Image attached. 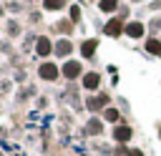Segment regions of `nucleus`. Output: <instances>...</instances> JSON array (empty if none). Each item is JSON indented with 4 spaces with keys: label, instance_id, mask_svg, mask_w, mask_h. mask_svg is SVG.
<instances>
[{
    "label": "nucleus",
    "instance_id": "f257e3e1",
    "mask_svg": "<svg viewBox=\"0 0 161 156\" xmlns=\"http://www.w3.org/2000/svg\"><path fill=\"white\" fill-rule=\"evenodd\" d=\"M83 106H86V111H88L91 116H101L108 106H113V103H111V93H108L106 88L98 91V93H88L86 101H83Z\"/></svg>",
    "mask_w": 161,
    "mask_h": 156
},
{
    "label": "nucleus",
    "instance_id": "f03ea898",
    "mask_svg": "<svg viewBox=\"0 0 161 156\" xmlns=\"http://www.w3.org/2000/svg\"><path fill=\"white\" fill-rule=\"evenodd\" d=\"M101 35H103V38H111V40H121V38H126V20H121L118 15L106 18L103 25H101Z\"/></svg>",
    "mask_w": 161,
    "mask_h": 156
},
{
    "label": "nucleus",
    "instance_id": "7ed1b4c3",
    "mask_svg": "<svg viewBox=\"0 0 161 156\" xmlns=\"http://www.w3.org/2000/svg\"><path fill=\"white\" fill-rule=\"evenodd\" d=\"M53 53H55V38L50 33H40V38H38V43L33 48V55L38 60H50Z\"/></svg>",
    "mask_w": 161,
    "mask_h": 156
},
{
    "label": "nucleus",
    "instance_id": "20e7f679",
    "mask_svg": "<svg viewBox=\"0 0 161 156\" xmlns=\"http://www.w3.org/2000/svg\"><path fill=\"white\" fill-rule=\"evenodd\" d=\"M75 53H78V40H73V38H55V53H53V58L55 60H70V58H75Z\"/></svg>",
    "mask_w": 161,
    "mask_h": 156
},
{
    "label": "nucleus",
    "instance_id": "39448f33",
    "mask_svg": "<svg viewBox=\"0 0 161 156\" xmlns=\"http://www.w3.org/2000/svg\"><path fill=\"white\" fill-rule=\"evenodd\" d=\"M83 73H86V65H83L80 58H70V60H63V63H60V75H63V81H68V83L80 81Z\"/></svg>",
    "mask_w": 161,
    "mask_h": 156
},
{
    "label": "nucleus",
    "instance_id": "423d86ee",
    "mask_svg": "<svg viewBox=\"0 0 161 156\" xmlns=\"http://www.w3.org/2000/svg\"><path fill=\"white\" fill-rule=\"evenodd\" d=\"M35 73H38V78H40L43 83H55L58 78H63V75H60V63H58L55 58H50V60H40Z\"/></svg>",
    "mask_w": 161,
    "mask_h": 156
},
{
    "label": "nucleus",
    "instance_id": "0eeeda50",
    "mask_svg": "<svg viewBox=\"0 0 161 156\" xmlns=\"http://www.w3.org/2000/svg\"><path fill=\"white\" fill-rule=\"evenodd\" d=\"M98 48H101V38L98 35H86V38L78 40V58L80 60H93Z\"/></svg>",
    "mask_w": 161,
    "mask_h": 156
},
{
    "label": "nucleus",
    "instance_id": "6e6552de",
    "mask_svg": "<svg viewBox=\"0 0 161 156\" xmlns=\"http://www.w3.org/2000/svg\"><path fill=\"white\" fill-rule=\"evenodd\" d=\"M75 23L68 18V15H60L53 25H50V35H55V38H73L75 35Z\"/></svg>",
    "mask_w": 161,
    "mask_h": 156
},
{
    "label": "nucleus",
    "instance_id": "1a4fd4ad",
    "mask_svg": "<svg viewBox=\"0 0 161 156\" xmlns=\"http://www.w3.org/2000/svg\"><path fill=\"white\" fill-rule=\"evenodd\" d=\"M126 38L143 43V40L148 38V23H146V20H138V18L128 20V23H126Z\"/></svg>",
    "mask_w": 161,
    "mask_h": 156
},
{
    "label": "nucleus",
    "instance_id": "9d476101",
    "mask_svg": "<svg viewBox=\"0 0 161 156\" xmlns=\"http://www.w3.org/2000/svg\"><path fill=\"white\" fill-rule=\"evenodd\" d=\"M101 86H103V73H101V70H86V73H83L80 88H83L86 93H98V91H103Z\"/></svg>",
    "mask_w": 161,
    "mask_h": 156
},
{
    "label": "nucleus",
    "instance_id": "9b49d317",
    "mask_svg": "<svg viewBox=\"0 0 161 156\" xmlns=\"http://www.w3.org/2000/svg\"><path fill=\"white\" fill-rule=\"evenodd\" d=\"M3 33H5V38H10V40H23V35H25L28 30H25V25L20 23V18H8V20L3 23Z\"/></svg>",
    "mask_w": 161,
    "mask_h": 156
},
{
    "label": "nucleus",
    "instance_id": "f8f14e48",
    "mask_svg": "<svg viewBox=\"0 0 161 156\" xmlns=\"http://www.w3.org/2000/svg\"><path fill=\"white\" fill-rule=\"evenodd\" d=\"M70 3L73 0H40V8L45 10V13H53V15H65L68 13V8H70Z\"/></svg>",
    "mask_w": 161,
    "mask_h": 156
},
{
    "label": "nucleus",
    "instance_id": "ddd939ff",
    "mask_svg": "<svg viewBox=\"0 0 161 156\" xmlns=\"http://www.w3.org/2000/svg\"><path fill=\"white\" fill-rule=\"evenodd\" d=\"M111 138H113V143H131V138H133V128L128 126V123H118V126H113V131H111Z\"/></svg>",
    "mask_w": 161,
    "mask_h": 156
},
{
    "label": "nucleus",
    "instance_id": "4468645a",
    "mask_svg": "<svg viewBox=\"0 0 161 156\" xmlns=\"http://www.w3.org/2000/svg\"><path fill=\"white\" fill-rule=\"evenodd\" d=\"M86 136H103V128H106V121L101 116H88L86 121Z\"/></svg>",
    "mask_w": 161,
    "mask_h": 156
},
{
    "label": "nucleus",
    "instance_id": "2eb2a0df",
    "mask_svg": "<svg viewBox=\"0 0 161 156\" xmlns=\"http://www.w3.org/2000/svg\"><path fill=\"white\" fill-rule=\"evenodd\" d=\"M121 3H123V0H98V3H96V10H98L101 15H106V18H113V15H118Z\"/></svg>",
    "mask_w": 161,
    "mask_h": 156
},
{
    "label": "nucleus",
    "instance_id": "dca6fc26",
    "mask_svg": "<svg viewBox=\"0 0 161 156\" xmlns=\"http://www.w3.org/2000/svg\"><path fill=\"white\" fill-rule=\"evenodd\" d=\"M101 118L106 121V123H111V126H118V123H126V116L121 113V108L118 106H108L103 113H101Z\"/></svg>",
    "mask_w": 161,
    "mask_h": 156
},
{
    "label": "nucleus",
    "instance_id": "f3484780",
    "mask_svg": "<svg viewBox=\"0 0 161 156\" xmlns=\"http://www.w3.org/2000/svg\"><path fill=\"white\" fill-rule=\"evenodd\" d=\"M141 48H143L151 58H161V35H148V38L141 43Z\"/></svg>",
    "mask_w": 161,
    "mask_h": 156
},
{
    "label": "nucleus",
    "instance_id": "a211bd4d",
    "mask_svg": "<svg viewBox=\"0 0 161 156\" xmlns=\"http://www.w3.org/2000/svg\"><path fill=\"white\" fill-rule=\"evenodd\" d=\"M5 8H8V18H20L23 13L30 10V5H25L23 0H3Z\"/></svg>",
    "mask_w": 161,
    "mask_h": 156
},
{
    "label": "nucleus",
    "instance_id": "6ab92c4d",
    "mask_svg": "<svg viewBox=\"0 0 161 156\" xmlns=\"http://www.w3.org/2000/svg\"><path fill=\"white\" fill-rule=\"evenodd\" d=\"M65 15H68V18H70V20H73V23H75V25H83V5H80V0H78V3H75V0H73V3H70V8H68V13H65Z\"/></svg>",
    "mask_w": 161,
    "mask_h": 156
},
{
    "label": "nucleus",
    "instance_id": "aec40b11",
    "mask_svg": "<svg viewBox=\"0 0 161 156\" xmlns=\"http://www.w3.org/2000/svg\"><path fill=\"white\" fill-rule=\"evenodd\" d=\"M43 18H45V10H43V8H30V10L25 13L28 25H33V28H38V25L43 23Z\"/></svg>",
    "mask_w": 161,
    "mask_h": 156
},
{
    "label": "nucleus",
    "instance_id": "412c9836",
    "mask_svg": "<svg viewBox=\"0 0 161 156\" xmlns=\"http://www.w3.org/2000/svg\"><path fill=\"white\" fill-rule=\"evenodd\" d=\"M38 38H40V33H35V30H28V33L23 35V43H20V50H25V53H33V48H35V43H38Z\"/></svg>",
    "mask_w": 161,
    "mask_h": 156
},
{
    "label": "nucleus",
    "instance_id": "4be33fe9",
    "mask_svg": "<svg viewBox=\"0 0 161 156\" xmlns=\"http://www.w3.org/2000/svg\"><path fill=\"white\" fill-rule=\"evenodd\" d=\"M118 18L126 20V23L133 20V18H136V15H133V5H131V3H121V8H118Z\"/></svg>",
    "mask_w": 161,
    "mask_h": 156
},
{
    "label": "nucleus",
    "instance_id": "5701e85b",
    "mask_svg": "<svg viewBox=\"0 0 161 156\" xmlns=\"http://www.w3.org/2000/svg\"><path fill=\"white\" fill-rule=\"evenodd\" d=\"M15 53H18L15 43H13L10 38H3V40H0V55H15Z\"/></svg>",
    "mask_w": 161,
    "mask_h": 156
},
{
    "label": "nucleus",
    "instance_id": "b1692460",
    "mask_svg": "<svg viewBox=\"0 0 161 156\" xmlns=\"http://www.w3.org/2000/svg\"><path fill=\"white\" fill-rule=\"evenodd\" d=\"M113 156H131V148L126 143H116L113 146Z\"/></svg>",
    "mask_w": 161,
    "mask_h": 156
},
{
    "label": "nucleus",
    "instance_id": "393cba45",
    "mask_svg": "<svg viewBox=\"0 0 161 156\" xmlns=\"http://www.w3.org/2000/svg\"><path fill=\"white\" fill-rule=\"evenodd\" d=\"M146 10H148L151 15H158V13H161V0H148V3H146Z\"/></svg>",
    "mask_w": 161,
    "mask_h": 156
},
{
    "label": "nucleus",
    "instance_id": "a878e982",
    "mask_svg": "<svg viewBox=\"0 0 161 156\" xmlns=\"http://www.w3.org/2000/svg\"><path fill=\"white\" fill-rule=\"evenodd\" d=\"M28 81V73H25V68H20V70H15V75H13V83H25Z\"/></svg>",
    "mask_w": 161,
    "mask_h": 156
},
{
    "label": "nucleus",
    "instance_id": "bb28decb",
    "mask_svg": "<svg viewBox=\"0 0 161 156\" xmlns=\"http://www.w3.org/2000/svg\"><path fill=\"white\" fill-rule=\"evenodd\" d=\"M48 103H50V98H48V96H38V98H35V106H38L40 111H45V108H48Z\"/></svg>",
    "mask_w": 161,
    "mask_h": 156
},
{
    "label": "nucleus",
    "instance_id": "cd10ccee",
    "mask_svg": "<svg viewBox=\"0 0 161 156\" xmlns=\"http://www.w3.org/2000/svg\"><path fill=\"white\" fill-rule=\"evenodd\" d=\"M8 20V8H5V3L0 0V23H5Z\"/></svg>",
    "mask_w": 161,
    "mask_h": 156
},
{
    "label": "nucleus",
    "instance_id": "c85d7f7f",
    "mask_svg": "<svg viewBox=\"0 0 161 156\" xmlns=\"http://www.w3.org/2000/svg\"><path fill=\"white\" fill-rule=\"evenodd\" d=\"M106 70H108V73H111V75H118V68H116V65H113V63H108V65H106Z\"/></svg>",
    "mask_w": 161,
    "mask_h": 156
},
{
    "label": "nucleus",
    "instance_id": "c756f323",
    "mask_svg": "<svg viewBox=\"0 0 161 156\" xmlns=\"http://www.w3.org/2000/svg\"><path fill=\"white\" fill-rule=\"evenodd\" d=\"M131 156H146L143 148H131Z\"/></svg>",
    "mask_w": 161,
    "mask_h": 156
},
{
    "label": "nucleus",
    "instance_id": "7c9ffc66",
    "mask_svg": "<svg viewBox=\"0 0 161 156\" xmlns=\"http://www.w3.org/2000/svg\"><path fill=\"white\" fill-rule=\"evenodd\" d=\"M123 3H131V5H141V8L146 5V0H123Z\"/></svg>",
    "mask_w": 161,
    "mask_h": 156
},
{
    "label": "nucleus",
    "instance_id": "2f4dec72",
    "mask_svg": "<svg viewBox=\"0 0 161 156\" xmlns=\"http://www.w3.org/2000/svg\"><path fill=\"white\" fill-rule=\"evenodd\" d=\"M23 3H25V5H30V8H35V3H38V0H23Z\"/></svg>",
    "mask_w": 161,
    "mask_h": 156
},
{
    "label": "nucleus",
    "instance_id": "473e14b6",
    "mask_svg": "<svg viewBox=\"0 0 161 156\" xmlns=\"http://www.w3.org/2000/svg\"><path fill=\"white\" fill-rule=\"evenodd\" d=\"M88 3H93V5H96L98 0H80V5H88Z\"/></svg>",
    "mask_w": 161,
    "mask_h": 156
},
{
    "label": "nucleus",
    "instance_id": "72a5a7b5",
    "mask_svg": "<svg viewBox=\"0 0 161 156\" xmlns=\"http://www.w3.org/2000/svg\"><path fill=\"white\" fill-rule=\"evenodd\" d=\"M158 138H161V123H158Z\"/></svg>",
    "mask_w": 161,
    "mask_h": 156
},
{
    "label": "nucleus",
    "instance_id": "f704fd0d",
    "mask_svg": "<svg viewBox=\"0 0 161 156\" xmlns=\"http://www.w3.org/2000/svg\"><path fill=\"white\" fill-rule=\"evenodd\" d=\"M0 156H3V151H0Z\"/></svg>",
    "mask_w": 161,
    "mask_h": 156
},
{
    "label": "nucleus",
    "instance_id": "c9c22d12",
    "mask_svg": "<svg viewBox=\"0 0 161 156\" xmlns=\"http://www.w3.org/2000/svg\"><path fill=\"white\" fill-rule=\"evenodd\" d=\"M0 25H3V23H0Z\"/></svg>",
    "mask_w": 161,
    "mask_h": 156
}]
</instances>
